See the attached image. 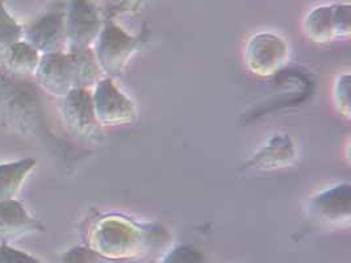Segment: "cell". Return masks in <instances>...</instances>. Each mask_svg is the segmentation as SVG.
<instances>
[{
	"label": "cell",
	"instance_id": "6da1fadb",
	"mask_svg": "<svg viewBox=\"0 0 351 263\" xmlns=\"http://www.w3.org/2000/svg\"><path fill=\"white\" fill-rule=\"evenodd\" d=\"M99 73L91 50L80 54L60 51L41 55L33 77L48 94L62 99L75 88H88L97 82Z\"/></svg>",
	"mask_w": 351,
	"mask_h": 263
},
{
	"label": "cell",
	"instance_id": "7a4b0ae2",
	"mask_svg": "<svg viewBox=\"0 0 351 263\" xmlns=\"http://www.w3.org/2000/svg\"><path fill=\"white\" fill-rule=\"evenodd\" d=\"M103 29L100 12L91 0H71L64 12L66 51H88Z\"/></svg>",
	"mask_w": 351,
	"mask_h": 263
},
{
	"label": "cell",
	"instance_id": "3957f363",
	"mask_svg": "<svg viewBox=\"0 0 351 263\" xmlns=\"http://www.w3.org/2000/svg\"><path fill=\"white\" fill-rule=\"evenodd\" d=\"M350 15V3H335L315 7L304 17V34L308 40L317 44L349 40Z\"/></svg>",
	"mask_w": 351,
	"mask_h": 263
},
{
	"label": "cell",
	"instance_id": "277c9868",
	"mask_svg": "<svg viewBox=\"0 0 351 263\" xmlns=\"http://www.w3.org/2000/svg\"><path fill=\"white\" fill-rule=\"evenodd\" d=\"M245 65L259 77H269L282 70L289 60L287 41L272 32L254 33L245 47Z\"/></svg>",
	"mask_w": 351,
	"mask_h": 263
},
{
	"label": "cell",
	"instance_id": "5b68a950",
	"mask_svg": "<svg viewBox=\"0 0 351 263\" xmlns=\"http://www.w3.org/2000/svg\"><path fill=\"white\" fill-rule=\"evenodd\" d=\"M137 48V41L116 24L103 25L91 51L99 70L108 75H116L128 64Z\"/></svg>",
	"mask_w": 351,
	"mask_h": 263
},
{
	"label": "cell",
	"instance_id": "8992f818",
	"mask_svg": "<svg viewBox=\"0 0 351 263\" xmlns=\"http://www.w3.org/2000/svg\"><path fill=\"white\" fill-rule=\"evenodd\" d=\"M93 104L96 120L100 127H113L133 123L137 118V108L110 78L95 83Z\"/></svg>",
	"mask_w": 351,
	"mask_h": 263
},
{
	"label": "cell",
	"instance_id": "52a82bcc",
	"mask_svg": "<svg viewBox=\"0 0 351 263\" xmlns=\"http://www.w3.org/2000/svg\"><path fill=\"white\" fill-rule=\"evenodd\" d=\"M61 115L66 129L80 138H90L100 129L88 88H75L62 98Z\"/></svg>",
	"mask_w": 351,
	"mask_h": 263
},
{
	"label": "cell",
	"instance_id": "ba28073f",
	"mask_svg": "<svg viewBox=\"0 0 351 263\" xmlns=\"http://www.w3.org/2000/svg\"><path fill=\"white\" fill-rule=\"evenodd\" d=\"M23 40L41 55L66 51L64 12H49L37 18L24 31Z\"/></svg>",
	"mask_w": 351,
	"mask_h": 263
},
{
	"label": "cell",
	"instance_id": "9c48e42d",
	"mask_svg": "<svg viewBox=\"0 0 351 263\" xmlns=\"http://www.w3.org/2000/svg\"><path fill=\"white\" fill-rule=\"evenodd\" d=\"M350 183H338L309 199V211L321 221L342 224L350 220Z\"/></svg>",
	"mask_w": 351,
	"mask_h": 263
},
{
	"label": "cell",
	"instance_id": "30bf717a",
	"mask_svg": "<svg viewBox=\"0 0 351 263\" xmlns=\"http://www.w3.org/2000/svg\"><path fill=\"white\" fill-rule=\"evenodd\" d=\"M44 225L27 212L24 205L16 199L0 203V242L24 237L27 234L43 231Z\"/></svg>",
	"mask_w": 351,
	"mask_h": 263
},
{
	"label": "cell",
	"instance_id": "8fae6325",
	"mask_svg": "<svg viewBox=\"0 0 351 263\" xmlns=\"http://www.w3.org/2000/svg\"><path fill=\"white\" fill-rule=\"evenodd\" d=\"M299 149L296 142L288 136H275L256 153L247 162L249 167L256 168H280L293 164L298 160Z\"/></svg>",
	"mask_w": 351,
	"mask_h": 263
},
{
	"label": "cell",
	"instance_id": "7c38bea8",
	"mask_svg": "<svg viewBox=\"0 0 351 263\" xmlns=\"http://www.w3.org/2000/svg\"><path fill=\"white\" fill-rule=\"evenodd\" d=\"M34 158H24L15 162L0 164V203L14 200L27 177L36 167Z\"/></svg>",
	"mask_w": 351,
	"mask_h": 263
},
{
	"label": "cell",
	"instance_id": "4fadbf2b",
	"mask_svg": "<svg viewBox=\"0 0 351 263\" xmlns=\"http://www.w3.org/2000/svg\"><path fill=\"white\" fill-rule=\"evenodd\" d=\"M0 58L3 61V65L11 73L23 77H29L34 75L41 60V54L28 42L21 40L7 50Z\"/></svg>",
	"mask_w": 351,
	"mask_h": 263
},
{
	"label": "cell",
	"instance_id": "5bb4252c",
	"mask_svg": "<svg viewBox=\"0 0 351 263\" xmlns=\"http://www.w3.org/2000/svg\"><path fill=\"white\" fill-rule=\"evenodd\" d=\"M24 37V29L14 17L8 14L3 0H0V57L21 41Z\"/></svg>",
	"mask_w": 351,
	"mask_h": 263
},
{
	"label": "cell",
	"instance_id": "9a60e30c",
	"mask_svg": "<svg viewBox=\"0 0 351 263\" xmlns=\"http://www.w3.org/2000/svg\"><path fill=\"white\" fill-rule=\"evenodd\" d=\"M335 110L345 117H350V74L343 73L335 78L333 86Z\"/></svg>",
	"mask_w": 351,
	"mask_h": 263
},
{
	"label": "cell",
	"instance_id": "2e32d148",
	"mask_svg": "<svg viewBox=\"0 0 351 263\" xmlns=\"http://www.w3.org/2000/svg\"><path fill=\"white\" fill-rule=\"evenodd\" d=\"M0 263H43L32 255L10 247L8 244L0 245Z\"/></svg>",
	"mask_w": 351,
	"mask_h": 263
},
{
	"label": "cell",
	"instance_id": "e0dca14e",
	"mask_svg": "<svg viewBox=\"0 0 351 263\" xmlns=\"http://www.w3.org/2000/svg\"><path fill=\"white\" fill-rule=\"evenodd\" d=\"M97 258L99 257L94 251L77 247L64 255L62 263H97Z\"/></svg>",
	"mask_w": 351,
	"mask_h": 263
}]
</instances>
